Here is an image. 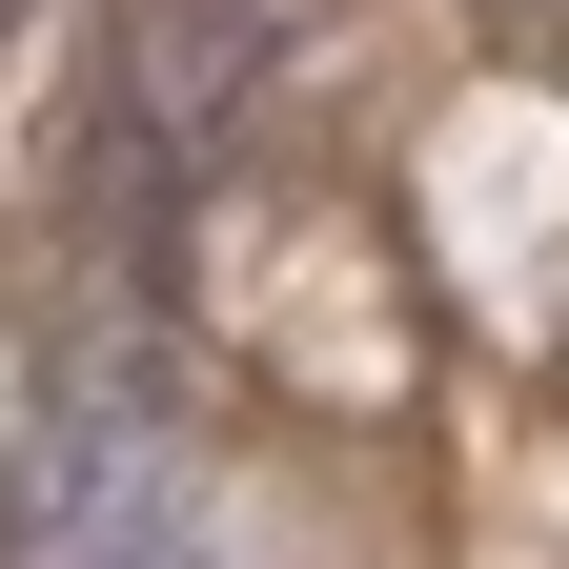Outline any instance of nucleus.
Masks as SVG:
<instances>
[{
    "instance_id": "obj_1",
    "label": "nucleus",
    "mask_w": 569,
    "mask_h": 569,
    "mask_svg": "<svg viewBox=\"0 0 569 569\" xmlns=\"http://www.w3.org/2000/svg\"><path fill=\"white\" fill-rule=\"evenodd\" d=\"M284 41H306V0H122V102L183 122L203 163L244 142V102L284 82Z\"/></svg>"
},
{
    "instance_id": "obj_2",
    "label": "nucleus",
    "mask_w": 569,
    "mask_h": 569,
    "mask_svg": "<svg viewBox=\"0 0 569 569\" xmlns=\"http://www.w3.org/2000/svg\"><path fill=\"white\" fill-rule=\"evenodd\" d=\"M41 569H224V529H203V509H183V468H142V488H122V509H82V529H61Z\"/></svg>"
}]
</instances>
